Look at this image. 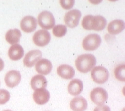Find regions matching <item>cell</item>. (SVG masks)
I'll return each mask as SVG.
<instances>
[{
    "mask_svg": "<svg viewBox=\"0 0 125 111\" xmlns=\"http://www.w3.org/2000/svg\"><path fill=\"white\" fill-rule=\"evenodd\" d=\"M107 25V20L101 15L93 16L90 20V29L95 31H101Z\"/></svg>",
    "mask_w": 125,
    "mask_h": 111,
    "instance_id": "obj_14",
    "label": "cell"
},
{
    "mask_svg": "<svg viewBox=\"0 0 125 111\" xmlns=\"http://www.w3.org/2000/svg\"><path fill=\"white\" fill-rule=\"evenodd\" d=\"M60 5L64 10H70L74 6V0H61L60 1Z\"/></svg>",
    "mask_w": 125,
    "mask_h": 111,
    "instance_id": "obj_25",
    "label": "cell"
},
{
    "mask_svg": "<svg viewBox=\"0 0 125 111\" xmlns=\"http://www.w3.org/2000/svg\"><path fill=\"white\" fill-rule=\"evenodd\" d=\"M39 26L44 30L52 29L55 25V18L52 13L48 11H43L40 13L37 17Z\"/></svg>",
    "mask_w": 125,
    "mask_h": 111,
    "instance_id": "obj_3",
    "label": "cell"
},
{
    "mask_svg": "<svg viewBox=\"0 0 125 111\" xmlns=\"http://www.w3.org/2000/svg\"><path fill=\"white\" fill-rule=\"evenodd\" d=\"M50 98V94L49 91L46 88H41L35 90L33 94V99L34 102L38 104L42 105H44L48 102Z\"/></svg>",
    "mask_w": 125,
    "mask_h": 111,
    "instance_id": "obj_11",
    "label": "cell"
},
{
    "mask_svg": "<svg viewBox=\"0 0 125 111\" xmlns=\"http://www.w3.org/2000/svg\"><path fill=\"white\" fill-rule=\"evenodd\" d=\"M125 64H121L117 65L114 70V74L116 79L123 82L125 81Z\"/></svg>",
    "mask_w": 125,
    "mask_h": 111,
    "instance_id": "obj_21",
    "label": "cell"
},
{
    "mask_svg": "<svg viewBox=\"0 0 125 111\" xmlns=\"http://www.w3.org/2000/svg\"><path fill=\"white\" fill-rule=\"evenodd\" d=\"M67 32V27L64 25H55L52 29V33L55 37H62L64 36Z\"/></svg>",
    "mask_w": 125,
    "mask_h": 111,
    "instance_id": "obj_22",
    "label": "cell"
},
{
    "mask_svg": "<svg viewBox=\"0 0 125 111\" xmlns=\"http://www.w3.org/2000/svg\"><path fill=\"white\" fill-rule=\"evenodd\" d=\"M33 42L39 47H44L51 40V35L46 30H39L33 35Z\"/></svg>",
    "mask_w": 125,
    "mask_h": 111,
    "instance_id": "obj_7",
    "label": "cell"
},
{
    "mask_svg": "<svg viewBox=\"0 0 125 111\" xmlns=\"http://www.w3.org/2000/svg\"><path fill=\"white\" fill-rule=\"evenodd\" d=\"M11 111V110H5V111Z\"/></svg>",
    "mask_w": 125,
    "mask_h": 111,
    "instance_id": "obj_28",
    "label": "cell"
},
{
    "mask_svg": "<svg viewBox=\"0 0 125 111\" xmlns=\"http://www.w3.org/2000/svg\"><path fill=\"white\" fill-rule=\"evenodd\" d=\"M92 80L97 84H104L109 78V72L105 68L97 66L91 70Z\"/></svg>",
    "mask_w": 125,
    "mask_h": 111,
    "instance_id": "obj_4",
    "label": "cell"
},
{
    "mask_svg": "<svg viewBox=\"0 0 125 111\" xmlns=\"http://www.w3.org/2000/svg\"><path fill=\"white\" fill-rule=\"evenodd\" d=\"M125 29V23L121 20H115L107 25V31L111 35H116L122 32Z\"/></svg>",
    "mask_w": 125,
    "mask_h": 111,
    "instance_id": "obj_19",
    "label": "cell"
},
{
    "mask_svg": "<svg viewBox=\"0 0 125 111\" xmlns=\"http://www.w3.org/2000/svg\"><path fill=\"white\" fill-rule=\"evenodd\" d=\"M42 58V52L39 50L29 51L23 59V64L28 68L34 66Z\"/></svg>",
    "mask_w": 125,
    "mask_h": 111,
    "instance_id": "obj_10",
    "label": "cell"
},
{
    "mask_svg": "<svg viewBox=\"0 0 125 111\" xmlns=\"http://www.w3.org/2000/svg\"><path fill=\"white\" fill-rule=\"evenodd\" d=\"M5 67V63L1 58H0V71H1Z\"/></svg>",
    "mask_w": 125,
    "mask_h": 111,
    "instance_id": "obj_27",
    "label": "cell"
},
{
    "mask_svg": "<svg viewBox=\"0 0 125 111\" xmlns=\"http://www.w3.org/2000/svg\"><path fill=\"white\" fill-rule=\"evenodd\" d=\"M92 17V15H86L83 17L82 21V26L84 29L87 30H90V20Z\"/></svg>",
    "mask_w": 125,
    "mask_h": 111,
    "instance_id": "obj_24",
    "label": "cell"
},
{
    "mask_svg": "<svg viewBox=\"0 0 125 111\" xmlns=\"http://www.w3.org/2000/svg\"><path fill=\"white\" fill-rule=\"evenodd\" d=\"M96 58L91 54L80 55L76 58L75 66L80 73H87L90 71L96 64Z\"/></svg>",
    "mask_w": 125,
    "mask_h": 111,
    "instance_id": "obj_1",
    "label": "cell"
},
{
    "mask_svg": "<svg viewBox=\"0 0 125 111\" xmlns=\"http://www.w3.org/2000/svg\"><path fill=\"white\" fill-rule=\"evenodd\" d=\"M70 105L73 111H85L87 109L88 103L85 98L78 96L72 99Z\"/></svg>",
    "mask_w": 125,
    "mask_h": 111,
    "instance_id": "obj_13",
    "label": "cell"
},
{
    "mask_svg": "<svg viewBox=\"0 0 125 111\" xmlns=\"http://www.w3.org/2000/svg\"><path fill=\"white\" fill-rule=\"evenodd\" d=\"M10 94L5 89H0V105H4L9 101Z\"/></svg>",
    "mask_w": 125,
    "mask_h": 111,
    "instance_id": "obj_23",
    "label": "cell"
},
{
    "mask_svg": "<svg viewBox=\"0 0 125 111\" xmlns=\"http://www.w3.org/2000/svg\"><path fill=\"white\" fill-rule=\"evenodd\" d=\"M8 54L9 58L13 61L20 60L24 55V50L21 46L19 44H14L8 49Z\"/></svg>",
    "mask_w": 125,
    "mask_h": 111,
    "instance_id": "obj_17",
    "label": "cell"
},
{
    "mask_svg": "<svg viewBox=\"0 0 125 111\" xmlns=\"http://www.w3.org/2000/svg\"><path fill=\"white\" fill-rule=\"evenodd\" d=\"M83 88L82 81L80 79H73L68 86V93L73 96H77L82 93Z\"/></svg>",
    "mask_w": 125,
    "mask_h": 111,
    "instance_id": "obj_16",
    "label": "cell"
},
{
    "mask_svg": "<svg viewBox=\"0 0 125 111\" xmlns=\"http://www.w3.org/2000/svg\"><path fill=\"white\" fill-rule=\"evenodd\" d=\"M21 36V32L18 29H10L6 32L5 35V39L10 44L14 45L19 42Z\"/></svg>",
    "mask_w": 125,
    "mask_h": 111,
    "instance_id": "obj_20",
    "label": "cell"
},
{
    "mask_svg": "<svg viewBox=\"0 0 125 111\" xmlns=\"http://www.w3.org/2000/svg\"><path fill=\"white\" fill-rule=\"evenodd\" d=\"M57 73L58 76H60L63 79L70 80L75 76V71L71 66L62 64L57 68Z\"/></svg>",
    "mask_w": 125,
    "mask_h": 111,
    "instance_id": "obj_15",
    "label": "cell"
},
{
    "mask_svg": "<svg viewBox=\"0 0 125 111\" xmlns=\"http://www.w3.org/2000/svg\"><path fill=\"white\" fill-rule=\"evenodd\" d=\"M93 111H111V109H110L109 107L107 105H102L96 107Z\"/></svg>",
    "mask_w": 125,
    "mask_h": 111,
    "instance_id": "obj_26",
    "label": "cell"
},
{
    "mask_svg": "<svg viewBox=\"0 0 125 111\" xmlns=\"http://www.w3.org/2000/svg\"><path fill=\"white\" fill-rule=\"evenodd\" d=\"M101 37L96 34H91L86 36L82 41V47L87 51L96 50L101 44Z\"/></svg>",
    "mask_w": 125,
    "mask_h": 111,
    "instance_id": "obj_2",
    "label": "cell"
},
{
    "mask_svg": "<svg viewBox=\"0 0 125 111\" xmlns=\"http://www.w3.org/2000/svg\"><path fill=\"white\" fill-rule=\"evenodd\" d=\"M52 68V63L47 59H41L35 64L36 71L41 75H47L49 74Z\"/></svg>",
    "mask_w": 125,
    "mask_h": 111,
    "instance_id": "obj_12",
    "label": "cell"
},
{
    "mask_svg": "<svg viewBox=\"0 0 125 111\" xmlns=\"http://www.w3.org/2000/svg\"><path fill=\"white\" fill-rule=\"evenodd\" d=\"M90 97L93 103L99 106L104 105L105 103L108 98V94L105 89L101 87H97L92 90Z\"/></svg>",
    "mask_w": 125,
    "mask_h": 111,
    "instance_id": "obj_5",
    "label": "cell"
},
{
    "mask_svg": "<svg viewBox=\"0 0 125 111\" xmlns=\"http://www.w3.org/2000/svg\"><path fill=\"white\" fill-rule=\"evenodd\" d=\"M81 15V11L78 10L74 9L69 11L68 12L65 14L64 17L66 25L70 28L76 27L79 23Z\"/></svg>",
    "mask_w": 125,
    "mask_h": 111,
    "instance_id": "obj_6",
    "label": "cell"
},
{
    "mask_svg": "<svg viewBox=\"0 0 125 111\" xmlns=\"http://www.w3.org/2000/svg\"><path fill=\"white\" fill-rule=\"evenodd\" d=\"M0 85H1V81H0Z\"/></svg>",
    "mask_w": 125,
    "mask_h": 111,
    "instance_id": "obj_29",
    "label": "cell"
},
{
    "mask_svg": "<svg viewBox=\"0 0 125 111\" xmlns=\"http://www.w3.org/2000/svg\"><path fill=\"white\" fill-rule=\"evenodd\" d=\"M47 84V82L46 77L41 75H35L32 78L31 80V86L34 90L46 88Z\"/></svg>",
    "mask_w": 125,
    "mask_h": 111,
    "instance_id": "obj_18",
    "label": "cell"
},
{
    "mask_svg": "<svg viewBox=\"0 0 125 111\" xmlns=\"http://www.w3.org/2000/svg\"><path fill=\"white\" fill-rule=\"evenodd\" d=\"M37 21L35 17L28 15L23 17L20 21V28L25 33L34 32L37 28Z\"/></svg>",
    "mask_w": 125,
    "mask_h": 111,
    "instance_id": "obj_8",
    "label": "cell"
},
{
    "mask_svg": "<svg viewBox=\"0 0 125 111\" xmlns=\"http://www.w3.org/2000/svg\"><path fill=\"white\" fill-rule=\"evenodd\" d=\"M21 79V76L20 72L17 70H11L5 75V82L7 87L13 88L20 83Z\"/></svg>",
    "mask_w": 125,
    "mask_h": 111,
    "instance_id": "obj_9",
    "label": "cell"
}]
</instances>
